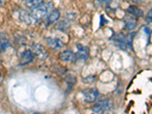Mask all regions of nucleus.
I'll return each mask as SVG.
<instances>
[{
  "label": "nucleus",
  "instance_id": "423d86ee",
  "mask_svg": "<svg viewBox=\"0 0 152 114\" xmlns=\"http://www.w3.org/2000/svg\"><path fill=\"white\" fill-rule=\"evenodd\" d=\"M77 49H78L77 56H78V58L81 59L86 60L88 59V55H89V50L86 47L81 45V44H78L77 45Z\"/></svg>",
  "mask_w": 152,
  "mask_h": 114
},
{
  "label": "nucleus",
  "instance_id": "f03ea898",
  "mask_svg": "<svg viewBox=\"0 0 152 114\" xmlns=\"http://www.w3.org/2000/svg\"><path fill=\"white\" fill-rule=\"evenodd\" d=\"M113 107V104L109 99H104L94 104L92 111L95 114H103L106 110H109Z\"/></svg>",
  "mask_w": 152,
  "mask_h": 114
},
{
  "label": "nucleus",
  "instance_id": "6e6552de",
  "mask_svg": "<svg viewBox=\"0 0 152 114\" xmlns=\"http://www.w3.org/2000/svg\"><path fill=\"white\" fill-rule=\"evenodd\" d=\"M60 17V12L58 9H54L47 16V22L48 24H52L58 21Z\"/></svg>",
  "mask_w": 152,
  "mask_h": 114
},
{
  "label": "nucleus",
  "instance_id": "f3484780",
  "mask_svg": "<svg viewBox=\"0 0 152 114\" xmlns=\"http://www.w3.org/2000/svg\"><path fill=\"white\" fill-rule=\"evenodd\" d=\"M0 78H1V74H0Z\"/></svg>",
  "mask_w": 152,
  "mask_h": 114
},
{
  "label": "nucleus",
  "instance_id": "0eeeda50",
  "mask_svg": "<svg viewBox=\"0 0 152 114\" xmlns=\"http://www.w3.org/2000/svg\"><path fill=\"white\" fill-rule=\"evenodd\" d=\"M59 58L63 62H72L75 58V55L71 50H66L59 54Z\"/></svg>",
  "mask_w": 152,
  "mask_h": 114
},
{
  "label": "nucleus",
  "instance_id": "9d476101",
  "mask_svg": "<svg viewBox=\"0 0 152 114\" xmlns=\"http://www.w3.org/2000/svg\"><path fill=\"white\" fill-rule=\"evenodd\" d=\"M34 55L31 50H25L21 56V62L22 65L28 64L33 59Z\"/></svg>",
  "mask_w": 152,
  "mask_h": 114
},
{
  "label": "nucleus",
  "instance_id": "20e7f679",
  "mask_svg": "<svg viewBox=\"0 0 152 114\" xmlns=\"http://www.w3.org/2000/svg\"><path fill=\"white\" fill-rule=\"evenodd\" d=\"M99 93L95 88H89L84 92V97L86 102L93 103L97 100Z\"/></svg>",
  "mask_w": 152,
  "mask_h": 114
},
{
  "label": "nucleus",
  "instance_id": "ddd939ff",
  "mask_svg": "<svg viewBox=\"0 0 152 114\" xmlns=\"http://www.w3.org/2000/svg\"><path fill=\"white\" fill-rule=\"evenodd\" d=\"M135 33H129V34L126 35L124 37L125 39V43H126V47H129L131 48L132 46V41L133 39H134V37H135Z\"/></svg>",
  "mask_w": 152,
  "mask_h": 114
},
{
  "label": "nucleus",
  "instance_id": "1a4fd4ad",
  "mask_svg": "<svg viewBox=\"0 0 152 114\" xmlns=\"http://www.w3.org/2000/svg\"><path fill=\"white\" fill-rule=\"evenodd\" d=\"M129 14L132 15L135 18H141L144 15V12L135 5H131L128 9H126Z\"/></svg>",
  "mask_w": 152,
  "mask_h": 114
},
{
  "label": "nucleus",
  "instance_id": "dca6fc26",
  "mask_svg": "<svg viewBox=\"0 0 152 114\" xmlns=\"http://www.w3.org/2000/svg\"><path fill=\"white\" fill-rule=\"evenodd\" d=\"M5 1V0H0V5H2V4H3Z\"/></svg>",
  "mask_w": 152,
  "mask_h": 114
},
{
  "label": "nucleus",
  "instance_id": "7ed1b4c3",
  "mask_svg": "<svg viewBox=\"0 0 152 114\" xmlns=\"http://www.w3.org/2000/svg\"><path fill=\"white\" fill-rule=\"evenodd\" d=\"M32 53L40 60H45L48 58L49 53L46 48L41 44L36 43L32 47Z\"/></svg>",
  "mask_w": 152,
  "mask_h": 114
},
{
  "label": "nucleus",
  "instance_id": "4468645a",
  "mask_svg": "<svg viewBox=\"0 0 152 114\" xmlns=\"http://www.w3.org/2000/svg\"><path fill=\"white\" fill-rule=\"evenodd\" d=\"M100 3L104 4V5H107V4L110 3L112 2V0H97Z\"/></svg>",
  "mask_w": 152,
  "mask_h": 114
},
{
  "label": "nucleus",
  "instance_id": "39448f33",
  "mask_svg": "<svg viewBox=\"0 0 152 114\" xmlns=\"http://www.w3.org/2000/svg\"><path fill=\"white\" fill-rule=\"evenodd\" d=\"M47 43L49 47L52 49H61L65 45L59 39H57V38H47Z\"/></svg>",
  "mask_w": 152,
  "mask_h": 114
},
{
  "label": "nucleus",
  "instance_id": "f8f14e48",
  "mask_svg": "<svg viewBox=\"0 0 152 114\" xmlns=\"http://www.w3.org/2000/svg\"><path fill=\"white\" fill-rule=\"evenodd\" d=\"M125 22H126V28L128 31H132V30L135 29L137 24H138L136 19L132 17H126L125 19Z\"/></svg>",
  "mask_w": 152,
  "mask_h": 114
},
{
  "label": "nucleus",
  "instance_id": "9b49d317",
  "mask_svg": "<svg viewBox=\"0 0 152 114\" xmlns=\"http://www.w3.org/2000/svg\"><path fill=\"white\" fill-rule=\"evenodd\" d=\"M44 2V0H26L25 1V5L28 9L34 10L37 8L40 7Z\"/></svg>",
  "mask_w": 152,
  "mask_h": 114
},
{
  "label": "nucleus",
  "instance_id": "f257e3e1",
  "mask_svg": "<svg viewBox=\"0 0 152 114\" xmlns=\"http://www.w3.org/2000/svg\"><path fill=\"white\" fill-rule=\"evenodd\" d=\"M53 2H48L46 4H43L42 5H40V7L32 10V13L31 15L34 20L42 19L48 16V15L53 11Z\"/></svg>",
  "mask_w": 152,
  "mask_h": 114
},
{
  "label": "nucleus",
  "instance_id": "2eb2a0df",
  "mask_svg": "<svg viewBox=\"0 0 152 114\" xmlns=\"http://www.w3.org/2000/svg\"><path fill=\"white\" fill-rule=\"evenodd\" d=\"M146 21L147 22H151V10H150V12H148V14L147 18H146Z\"/></svg>",
  "mask_w": 152,
  "mask_h": 114
}]
</instances>
